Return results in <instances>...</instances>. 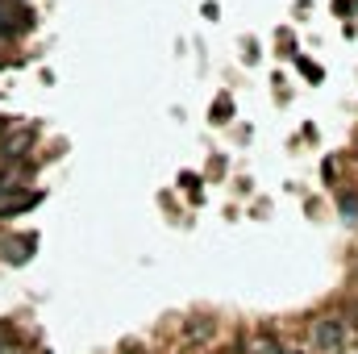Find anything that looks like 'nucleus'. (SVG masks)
I'll use <instances>...</instances> for the list:
<instances>
[{
	"label": "nucleus",
	"instance_id": "f257e3e1",
	"mask_svg": "<svg viewBox=\"0 0 358 354\" xmlns=\"http://www.w3.org/2000/svg\"><path fill=\"white\" fill-rule=\"evenodd\" d=\"M313 342L321 354H342L346 351V321H338V317L313 321Z\"/></svg>",
	"mask_w": 358,
	"mask_h": 354
},
{
	"label": "nucleus",
	"instance_id": "423d86ee",
	"mask_svg": "<svg viewBox=\"0 0 358 354\" xmlns=\"http://www.w3.org/2000/svg\"><path fill=\"white\" fill-rule=\"evenodd\" d=\"M0 354H25V351H17L13 342H4V346H0Z\"/></svg>",
	"mask_w": 358,
	"mask_h": 354
},
{
	"label": "nucleus",
	"instance_id": "1a4fd4ad",
	"mask_svg": "<svg viewBox=\"0 0 358 354\" xmlns=\"http://www.w3.org/2000/svg\"><path fill=\"white\" fill-rule=\"evenodd\" d=\"M4 125H8V121H4V117H0V134H4Z\"/></svg>",
	"mask_w": 358,
	"mask_h": 354
},
{
	"label": "nucleus",
	"instance_id": "6e6552de",
	"mask_svg": "<svg viewBox=\"0 0 358 354\" xmlns=\"http://www.w3.org/2000/svg\"><path fill=\"white\" fill-rule=\"evenodd\" d=\"M4 342H13V338H8V325H0V346H4Z\"/></svg>",
	"mask_w": 358,
	"mask_h": 354
},
{
	"label": "nucleus",
	"instance_id": "0eeeda50",
	"mask_svg": "<svg viewBox=\"0 0 358 354\" xmlns=\"http://www.w3.org/2000/svg\"><path fill=\"white\" fill-rule=\"evenodd\" d=\"M4 192H13V183H8V176H0V196H4Z\"/></svg>",
	"mask_w": 358,
	"mask_h": 354
},
{
	"label": "nucleus",
	"instance_id": "39448f33",
	"mask_svg": "<svg viewBox=\"0 0 358 354\" xmlns=\"http://www.w3.org/2000/svg\"><path fill=\"white\" fill-rule=\"evenodd\" d=\"M250 354H283V346H279L271 334H263V338H255V342H250Z\"/></svg>",
	"mask_w": 358,
	"mask_h": 354
},
{
	"label": "nucleus",
	"instance_id": "7ed1b4c3",
	"mask_svg": "<svg viewBox=\"0 0 358 354\" xmlns=\"http://www.w3.org/2000/svg\"><path fill=\"white\" fill-rule=\"evenodd\" d=\"M34 146V129L25 125V129H17V134H8L4 142H0V159L4 163H17V159H25V150Z\"/></svg>",
	"mask_w": 358,
	"mask_h": 354
},
{
	"label": "nucleus",
	"instance_id": "20e7f679",
	"mask_svg": "<svg viewBox=\"0 0 358 354\" xmlns=\"http://www.w3.org/2000/svg\"><path fill=\"white\" fill-rule=\"evenodd\" d=\"M42 200V192H4L0 196V217H17V213H25V208H34Z\"/></svg>",
	"mask_w": 358,
	"mask_h": 354
},
{
	"label": "nucleus",
	"instance_id": "f03ea898",
	"mask_svg": "<svg viewBox=\"0 0 358 354\" xmlns=\"http://www.w3.org/2000/svg\"><path fill=\"white\" fill-rule=\"evenodd\" d=\"M34 234H17V238H4L0 242V259L4 263H13V267H21V263H29V255H34Z\"/></svg>",
	"mask_w": 358,
	"mask_h": 354
},
{
	"label": "nucleus",
	"instance_id": "9d476101",
	"mask_svg": "<svg viewBox=\"0 0 358 354\" xmlns=\"http://www.w3.org/2000/svg\"><path fill=\"white\" fill-rule=\"evenodd\" d=\"M125 354H142V351H125Z\"/></svg>",
	"mask_w": 358,
	"mask_h": 354
}]
</instances>
